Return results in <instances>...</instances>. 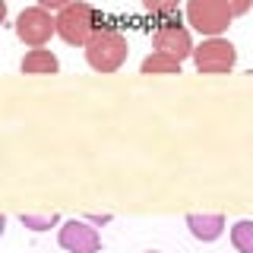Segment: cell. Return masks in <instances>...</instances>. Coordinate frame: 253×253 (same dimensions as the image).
Returning a JSON list of instances; mask_svg holds the SVG:
<instances>
[{"instance_id": "6da1fadb", "label": "cell", "mask_w": 253, "mask_h": 253, "mask_svg": "<svg viewBox=\"0 0 253 253\" xmlns=\"http://www.w3.org/2000/svg\"><path fill=\"white\" fill-rule=\"evenodd\" d=\"M83 54H85V63H89L95 73H117L126 63V57H130V44H126V38L117 29L105 26L89 38Z\"/></svg>"}, {"instance_id": "7a4b0ae2", "label": "cell", "mask_w": 253, "mask_h": 253, "mask_svg": "<svg viewBox=\"0 0 253 253\" xmlns=\"http://www.w3.org/2000/svg\"><path fill=\"white\" fill-rule=\"evenodd\" d=\"M98 29H105L101 26V13L85 0H73L70 6H63L57 13V38H63L73 47H85Z\"/></svg>"}, {"instance_id": "3957f363", "label": "cell", "mask_w": 253, "mask_h": 253, "mask_svg": "<svg viewBox=\"0 0 253 253\" xmlns=\"http://www.w3.org/2000/svg\"><path fill=\"white\" fill-rule=\"evenodd\" d=\"M234 13L225 0H187V26L203 38H221L231 26Z\"/></svg>"}, {"instance_id": "277c9868", "label": "cell", "mask_w": 253, "mask_h": 253, "mask_svg": "<svg viewBox=\"0 0 253 253\" xmlns=\"http://www.w3.org/2000/svg\"><path fill=\"white\" fill-rule=\"evenodd\" d=\"M13 29H16V38H19L22 44H29V47H47V42L57 35V16L35 3V6H26V10L16 16Z\"/></svg>"}, {"instance_id": "5b68a950", "label": "cell", "mask_w": 253, "mask_h": 253, "mask_svg": "<svg viewBox=\"0 0 253 253\" xmlns=\"http://www.w3.org/2000/svg\"><path fill=\"white\" fill-rule=\"evenodd\" d=\"M193 67L196 73L203 76H221V73H231L234 63H237V47L228 42L225 35L221 38H203L193 51Z\"/></svg>"}, {"instance_id": "8992f818", "label": "cell", "mask_w": 253, "mask_h": 253, "mask_svg": "<svg viewBox=\"0 0 253 253\" xmlns=\"http://www.w3.org/2000/svg\"><path fill=\"white\" fill-rule=\"evenodd\" d=\"M152 47H155V51L171 54V57H177L180 63H184L187 57H193V51H196L193 35H190V26L180 22V16L158 19V26L152 32Z\"/></svg>"}, {"instance_id": "52a82bcc", "label": "cell", "mask_w": 253, "mask_h": 253, "mask_svg": "<svg viewBox=\"0 0 253 253\" xmlns=\"http://www.w3.org/2000/svg\"><path fill=\"white\" fill-rule=\"evenodd\" d=\"M57 244L67 253H98L101 250V234L89 218H67L57 228Z\"/></svg>"}, {"instance_id": "ba28073f", "label": "cell", "mask_w": 253, "mask_h": 253, "mask_svg": "<svg viewBox=\"0 0 253 253\" xmlns=\"http://www.w3.org/2000/svg\"><path fill=\"white\" fill-rule=\"evenodd\" d=\"M187 228H190V234H193L200 244H212V241H218V237L225 234L228 221H225L221 212H190Z\"/></svg>"}, {"instance_id": "9c48e42d", "label": "cell", "mask_w": 253, "mask_h": 253, "mask_svg": "<svg viewBox=\"0 0 253 253\" xmlns=\"http://www.w3.org/2000/svg\"><path fill=\"white\" fill-rule=\"evenodd\" d=\"M19 70L26 76H51V73L60 70V60L51 47H29L22 63H19Z\"/></svg>"}, {"instance_id": "30bf717a", "label": "cell", "mask_w": 253, "mask_h": 253, "mask_svg": "<svg viewBox=\"0 0 253 253\" xmlns=\"http://www.w3.org/2000/svg\"><path fill=\"white\" fill-rule=\"evenodd\" d=\"M139 70H142V76H174V73L180 76V60L165 51H152L142 57Z\"/></svg>"}, {"instance_id": "8fae6325", "label": "cell", "mask_w": 253, "mask_h": 253, "mask_svg": "<svg viewBox=\"0 0 253 253\" xmlns=\"http://www.w3.org/2000/svg\"><path fill=\"white\" fill-rule=\"evenodd\" d=\"M231 247L237 253H253V218H241L231 225Z\"/></svg>"}, {"instance_id": "7c38bea8", "label": "cell", "mask_w": 253, "mask_h": 253, "mask_svg": "<svg viewBox=\"0 0 253 253\" xmlns=\"http://www.w3.org/2000/svg\"><path fill=\"white\" fill-rule=\"evenodd\" d=\"M19 221L29 228V231H51L60 218H57V212H22Z\"/></svg>"}, {"instance_id": "4fadbf2b", "label": "cell", "mask_w": 253, "mask_h": 253, "mask_svg": "<svg viewBox=\"0 0 253 253\" xmlns=\"http://www.w3.org/2000/svg\"><path fill=\"white\" fill-rule=\"evenodd\" d=\"M139 3H142V10L152 13L155 19H168V16H177L180 0H139Z\"/></svg>"}, {"instance_id": "5bb4252c", "label": "cell", "mask_w": 253, "mask_h": 253, "mask_svg": "<svg viewBox=\"0 0 253 253\" xmlns=\"http://www.w3.org/2000/svg\"><path fill=\"white\" fill-rule=\"evenodd\" d=\"M225 3H228V10H231L234 16H244V13H250L253 0H225Z\"/></svg>"}, {"instance_id": "9a60e30c", "label": "cell", "mask_w": 253, "mask_h": 253, "mask_svg": "<svg viewBox=\"0 0 253 253\" xmlns=\"http://www.w3.org/2000/svg\"><path fill=\"white\" fill-rule=\"evenodd\" d=\"M73 0H38V6H44V10H51V13H60L63 6H70Z\"/></svg>"}, {"instance_id": "2e32d148", "label": "cell", "mask_w": 253, "mask_h": 253, "mask_svg": "<svg viewBox=\"0 0 253 253\" xmlns=\"http://www.w3.org/2000/svg\"><path fill=\"white\" fill-rule=\"evenodd\" d=\"M85 218H89L95 228H98V225H108V221H111V215H108V212H105V215H98V212H95V215H85Z\"/></svg>"}, {"instance_id": "e0dca14e", "label": "cell", "mask_w": 253, "mask_h": 253, "mask_svg": "<svg viewBox=\"0 0 253 253\" xmlns=\"http://www.w3.org/2000/svg\"><path fill=\"white\" fill-rule=\"evenodd\" d=\"M142 253H162V250H142Z\"/></svg>"}]
</instances>
